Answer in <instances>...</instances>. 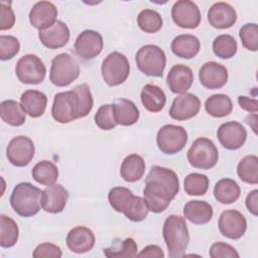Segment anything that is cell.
Segmentation results:
<instances>
[{"instance_id": "40", "label": "cell", "mask_w": 258, "mask_h": 258, "mask_svg": "<svg viewBox=\"0 0 258 258\" xmlns=\"http://www.w3.org/2000/svg\"><path fill=\"white\" fill-rule=\"evenodd\" d=\"M133 197L134 195L129 188L116 186L110 189L108 194V201L113 210L118 213H123Z\"/></svg>"}, {"instance_id": "4", "label": "cell", "mask_w": 258, "mask_h": 258, "mask_svg": "<svg viewBox=\"0 0 258 258\" xmlns=\"http://www.w3.org/2000/svg\"><path fill=\"white\" fill-rule=\"evenodd\" d=\"M42 190L30 182L16 184L10 196V205L14 212L23 218L36 215L41 207Z\"/></svg>"}, {"instance_id": "12", "label": "cell", "mask_w": 258, "mask_h": 258, "mask_svg": "<svg viewBox=\"0 0 258 258\" xmlns=\"http://www.w3.org/2000/svg\"><path fill=\"white\" fill-rule=\"evenodd\" d=\"M171 17L177 26L187 29L197 28L202 18L198 5L189 0L176 1L171 8Z\"/></svg>"}, {"instance_id": "37", "label": "cell", "mask_w": 258, "mask_h": 258, "mask_svg": "<svg viewBox=\"0 0 258 258\" xmlns=\"http://www.w3.org/2000/svg\"><path fill=\"white\" fill-rule=\"evenodd\" d=\"M139 28L146 33H155L162 27L163 20L161 15L152 9H144L137 16Z\"/></svg>"}, {"instance_id": "19", "label": "cell", "mask_w": 258, "mask_h": 258, "mask_svg": "<svg viewBox=\"0 0 258 258\" xmlns=\"http://www.w3.org/2000/svg\"><path fill=\"white\" fill-rule=\"evenodd\" d=\"M69 191L61 184H51L42 190L41 207L50 214L61 213L67 205Z\"/></svg>"}, {"instance_id": "1", "label": "cell", "mask_w": 258, "mask_h": 258, "mask_svg": "<svg viewBox=\"0 0 258 258\" xmlns=\"http://www.w3.org/2000/svg\"><path fill=\"white\" fill-rule=\"evenodd\" d=\"M179 191L176 173L166 167L154 165L145 179L143 200L149 211L159 214L166 210Z\"/></svg>"}, {"instance_id": "46", "label": "cell", "mask_w": 258, "mask_h": 258, "mask_svg": "<svg viewBox=\"0 0 258 258\" xmlns=\"http://www.w3.org/2000/svg\"><path fill=\"white\" fill-rule=\"evenodd\" d=\"M11 2H0V29L7 30L13 27L15 23V15L11 8Z\"/></svg>"}, {"instance_id": "2", "label": "cell", "mask_w": 258, "mask_h": 258, "mask_svg": "<svg viewBox=\"0 0 258 258\" xmlns=\"http://www.w3.org/2000/svg\"><path fill=\"white\" fill-rule=\"evenodd\" d=\"M94 105L90 87L87 84L76 86L73 90L54 95L51 107L52 118L61 124L86 117Z\"/></svg>"}, {"instance_id": "36", "label": "cell", "mask_w": 258, "mask_h": 258, "mask_svg": "<svg viewBox=\"0 0 258 258\" xmlns=\"http://www.w3.org/2000/svg\"><path fill=\"white\" fill-rule=\"evenodd\" d=\"M237 49V41L230 34L218 35L213 41V51L220 58L229 59L233 57Z\"/></svg>"}, {"instance_id": "39", "label": "cell", "mask_w": 258, "mask_h": 258, "mask_svg": "<svg viewBox=\"0 0 258 258\" xmlns=\"http://www.w3.org/2000/svg\"><path fill=\"white\" fill-rule=\"evenodd\" d=\"M184 191L188 196H204L209 188V177L205 174L192 172L185 176Z\"/></svg>"}, {"instance_id": "13", "label": "cell", "mask_w": 258, "mask_h": 258, "mask_svg": "<svg viewBox=\"0 0 258 258\" xmlns=\"http://www.w3.org/2000/svg\"><path fill=\"white\" fill-rule=\"evenodd\" d=\"M221 234L229 239H240L247 230V221L245 216L237 210L224 211L218 222Z\"/></svg>"}, {"instance_id": "31", "label": "cell", "mask_w": 258, "mask_h": 258, "mask_svg": "<svg viewBox=\"0 0 258 258\" xmlns=\"http://www.w3.org/2000/svg\"><path fill=\"white\" fill-rule=\"evenodd\" d=\"M0 116L2 121L14 127L24 124L26 117L25 112L21 106L14 100H5L0 105Z\"/></svg>"}, {"instance_id": "18", "label": "cell", "mask_w": 258, "mask_h": 258, "mask_svg": "<svg viewBox=\"0 0 258 258\" xmlns=\"http://www.w3.org/2000/svg\"><path fill=\"white\" fill-rule=\"evenodd\" d=\"M56 16L57 8L52 2L38 1L29 12V22L36 29L43 30L55 23Z\"/></svg>"}, {"instance_id": "50", "label": "cell", "mask_w": 258, "mask_h": 258, "mask_svg": "<svg viewBox=\"0 0 258 258\" xmlns=\"http://www.w3.org/2000/svg\"><path fill=\"white\" fill-rule=\"evenodd\" d=\"M246 207L252 215L257 216V212H258V190L257 189H254L248 194L246 198Z\"/></svg>"}, {"instance_id": "44", "label": "cell", "mask_w": 258, "mask_h": 258, "mask_svg": "<svg viewBox=\"0 0 258 258\" xmlns=\"http://www.w3.org/2000/svg\"><path fill=\"white\" fill-rule=\"evenodd\" d=\"M20 49L19 40L12 35H0V59L13 58Z\"/></svg>"}, {"instance_id": "47", "label": "cell", "mask_w": 258, "mask_h": 258, "mask_svg": "<svg viewBox=\"0 0 258 258\" xmlns=\"http://www.w3.org/2000/svg\"><path fill=\"white\" fill-rule=\"evenodd\" d=\"M62 255L60 248L57 245L52 243H41L39 244L33 251L32 256L34 258H42V257H52V258H60Z\"/></svg>"}, {"instance_id": "49", "label": "cell", "mask_w": 258, "mask_h": 258, "mask_svg": "<svg viewBox=\"0 0 258 258\" xmlns=\"http://www.w3.org/2000/svg\"><path fill=\"white\" fill-rule=\"evenodd\" d=\"M138 257H153V258H163L164 253L162 249L157 245H148L140 253L137 254Z\"/></svg>"}, {"instance_id": "43", "label": "cell", "mask_w": 258, "mask_h": 258, "mask_svg": "<svg viewBox=\"0 0 258 258\" xmlns=\"http://www.w3.org/2000/svg\"><path fill=\"white\" fill-rule=\"evenodd\" d=\"M242 45L248 50L258 49V26L256 23H246L239 30Z\"/></svg>"}, {"instance_id": "5", "label": "cell", "mask_w": 258, "mask_h": 258, "mask_svg": "<svg viewBox=\"0 0 258 258\" xmlns=\"http://www.w3.org/2000/svg\"><path fill=\"white\" fill-rule=\"evenodd\" d=\"M135 61L142 74L149 77H162L166 66V55L159 46L146 44L136 52Z\"/></svg>"}, {"instance_id": "25", "label": "cell", "mask_w": 258, "mask_h": 258, "mask_svg": "<svg viewBox=\"0 0 258 258\" xmlns=\"http://www.w3.org/2000/svg\"><path fill=\"white\" fill-rule=\"evenodd\" d=\"M170 48L176 56L189 59L200 52L201 43L196 35L179 34L171 41Z\"/></svg>"}, {"instance_id": "38", "label": "cell", "mask_w": 258, "mask_h": 258, "mask_svg": "<svg viewBox=\"0 0 258 258\" xmlns=\"http://www.w3.org/2000/svg\"><path fill=\"white\" fill-rule=\"evenodd\" d=\"M103 253L109 258H132L137 256V244L133 238H126L111 248H104Z\"/></svg>"}, {"instance_id": "7", "label": "cell", "mask_w": 258, "mask_h": 258, "mask_svg": "<svg viewBox=\"0 0 258 258\" xmlns=\"http://www.w3.org/2000/svg\"><path fill=\"white\" fill-rule=\"evenodd\" d=\"M218 159V148L215 143L207 137L196 139L187 151V160L189 164L196 168L211 169L217 164Z\"/></svg>"}, {"instance_id": "16", "label": "cell", "mask_w": 258, "mask_h": 258, "mask_svg": "<svg viewBox=\"0 0 258 258\" xmlns=\"http://www.w3.org/2000/svg\"><path fill=\"white\" fill-rule=\"evenodd\" d=\"M200 109V99L191 93H183L175 97L172 101L169 116L177 121H185L195 117Z\"/></svg>"}, {"instance_id": "27", "label": "cell", "mask_w": 258, "mask_h": 258, "mask_svg": "<svg viewBox=\"0 0 258 258\" xmlns=\"http://www.w3.org/2000/svg\"><path fill=\"white\" fill-rule=\"evenodd\" d=\"M112 106L117 125L131 126L138 121L139 110L132 101L120 98L116 99Z\"/></svg>"}, {"instance_id": "3", "label": "cell", "mask_w": 258, "mask_h": 258, "mask_svg": "<svg viewBox=\"0 0 258 258\" xmlns=\"http://www.w3.org/2000/svg\"><path fill=\"white\" fill-rule=\"evenodd\" d=\"M162 235L170 258L184 256L189 242L188 229L184 218L177 215L168 216L163 223Z\"/></svg>"}, {"instance_id": "41", "label": "cell", "mask_w": 258, "mask_h": 258, "mask_svg": "<svg viewBox=\"0 0 258 258\" xmlns=\"http://www.w3.org/2000/svg\"><path fill=\"white\" fill-rule=\"evenodd\" d=\"M148 208L141 197L134 196L129 205L123 212L126 218L132 222H141L145 220L148 215Z\"/></svg>"}, {"instance_id": "35", "label": "cell", "mask_w": 258, "mask_h": 258, "mask_svg": "<svg viewBox=\"0 0 258 258\" xmlns=\"http://www.w3.org/2000/svg\"><path fill=\"white\" fill-rule=\"evenodd\" d=\"M239 178L249 184L258 183V157L256 155H247L240 160L237 166Z\"/></svg>"}, {"instance_id": "10", "label": "cell", "mask_w": 258, "mask_h": 258, "mask_svg": "<svg viewBox=\"0 0 258 258\" xmlns=\"http://www.w3.org/2000/svg\"><path fill=\"white\" fill-rule=\"evenodd\" d=\"M18 80L27 85H38L43 82L46 69L43 61L35 54L28 53L19 58L15 67Z\"/></svg>"}, {"instance_id": "17", "label": "cell", "mask_w": 258, "mask_h": 258, "mask_svg": "<svg viewBox=\"0 0 258 258\" xmlns=\"http://www.w3.org/2000/svg\"><path fill=\"white\" fill-rule=\"evenodd\" d=\"M199 80L207 89H221L228 82V70L219 62L208 61L200 69Z\"/></svg>"}, {"instance_id": "48", "label": "cell", "mask_w": 258, "mask_h": 258, "mask_svg": "<svg viewBox=\"0 0 258 258\" xmlns=\"http://www.w3.org/2000/svg\"><path fill=\"white\" fill-rule=\"evenodd\" d=\"M238 103L239 106L247 112L256 113L258 111V101L256 99H252L247 96H239Z\"/></svg>"}, {"instance_id": "42", "label": "cell", "mask_w": 258, "mask_h": 258, "mask_svg": "<svg viewBox=\"0 0 258 258\" xmlns=\"http://www.w3.org/2000/svg\"><path fill=\"white\" fill-rule=\"evenodd\" d=\"M96 125L102 130H111L116 127L117 122L112 104L102 105L94 116Z\"/></svg>"}, {"instance_id": "9", "label": "cell", "mask_w": 258, "mask_h": 258, "mask_svg": "<svg viewBox=\"0 0 258 258\" xmlns=\"http://www.w3.org/2000/svg\"><path fill=\"white\" fill-rule=\"evenodd\" d=\"M186 142L187 132L181 126L166 124L157 132L156 143L159 150L164 154H175L181 151Z\"/></svg>"}, {"instance_id": "29", "label": "cell", "mask_w": 258, "mask_h": 258, "mask_svg": "<svg viewBox=\"0 0 258 258\" xmlns=\"http://www.w3.org/2000/svg\"><path fill=\"white\" fill-rule=\"evenodd\" d=\"M140 98L143 107L152 113L161 111L166 103V96L163 90L152 84H147L143 87Z\"/></svg>"}, {"instance_id": "28", "label": "cell", "mask_w": 258, "mask_h": 258, "mask_svg": "<svg viewBox=\"0 0 258 258\" xmlns=\"http://www.w3.org/2000/svg\"><path fill=\"white\" fill-rule=\"evenodd\" d=\"M145 172V161L139 154L132 153L127 155L121 164V177L127 182H135L139 180Z\"/></svg>"}, {"instance_id": "26", "label": "cell", "mask_w": 258, "mask_h": 258, "mask_svg": "<svg viewBox=\"0 0 258 258\" xmlns=\"http://www.w3.org/2000/svg\"><path fill=\"white\" fill-rule=\"evenodd\" d=\"M212 206L205 201H189L183 207V216L196 225H205L213 218Z\"/></svg>"}, {"instance_id": "34", "label": "cell", "mask_w": 258, "mask_h": 258, "mask_svg": "<svg viewBox=\"0 0 258 258\" xmlns=\"http://www.w3.org/2000/svg\"><path fill=\"white\" fill-rule=\"evenodd\" d=\"M0 245L3 248L14 246L18 240L19 230L13 219L1 214L0 215Z\"/></svg>"}, {"instance_id": "14", "label": "cell", "mask_w": 258, "mask_h": 258, "mask_svg": "<svg viewBox=\"0 0 258 258\" xmlns=\"http://www.w3.org/2000/svg\"><path fill=\"white\" fill-rule=\"evenodd\" d=\"M104 41L102 35L95 30L86 29L79 34L75 41V51L83 59H93L103 49Z\"/></svg>"}, {"instance_id": "11", "label": "cell", "mask_w": 258, "mask_h": 258, "mask_svg": "<svg viewBox=\"0 0 258 258\" xmlns=\"http://www.w3.org/2000/svg\"><path fill=\"white\" fill-rule=\"evenodd\" d=\"M34 144L27 136L12 138L6 148V156L9 162L17 167L28 165L34 156Z\"/></svg>"}, {"instance_id": "32", "label": "cell", "mask_w": 258, "mask_h": 258, "mask_svg": "<svg viewBox=\"0 0 258 258\" xmlns=\"http://www.w3.org/2000/svg\"><path fill=\"white\" fill-rule=\"evenodd\" d=\"M205 109L212 117L223 118L232 112L233 103L229 96L225 94H215L206 100Z\"/></svg>"}, {"instance_id": "20", "label": "cell", "mask_w": 258, "mask_h": 258, "mask_svg": "<svg viewBox=\"0 0 258 258\" xmlns=\"http://www.w3.org/2000/svg\"><path fill=\"white\" fill-rule=\"evenodd\" d=\"M95 240V235L92 230L84 226H78L68 233L66 243L72 252L82 254L93 249Z\"/></svg>"}, {"instance_id": "21", "label": "cell", "mask_w": 258, "mask_h": 258, "mask_svg": "<svg viewBox=\"0 0 258 258\" xmlns=\"http://www.w3.org/2000/svg\"><path fill=\"white\" fill-rule=\"evenodd\" d=\"M38 38L47 48H60L70 40V29L66 23L60 20H56L52 26L39 30Z\"/></svg>"}, {"instance_id": "45", "label": "cell", "mask_w": 258, "mask_h": 258, "mask_svg": "<svg viewBox=\"0 0 258 258\" xmlns=\"http://www.w3.org/2000/svg\"><path fill=\"white\" fill-rule=\"evenodd\" d=\"M209 255L212 258H239V253L236 249L224 242L214 243L210 248Z\"/></svg>"}, {"instance_id": "33", "label": "cell", "mask_w": 258, "mask_h": 258, "mask_svg": "<svg viewBox=\"0 0 258 258\" xmlns=\"http://www.w3.org/2000/svg\"><path fill=\"white\" fill-rule=\"evenodd\" d=\"M31 174L36 182L48 186L56 181L58 177V169L53 162L42 160L33 166Z\"/></svg>"}, {"instance_id": "23", "label": "cell", "mask_w": 258, "mask_h": 258, "mask_svg": "<svg viewBox=\"0 0 258 258\" xmlns=\"http://www.w3.org/2000/svg\"><path fill=\"white\" fill-rule=\"evenodd\" d=\"M194 82L191 69L184 64L173 66L166 77V83L172 93L183 94L190 89Z\"/></svg>"}, {"instance_id": "24", "label": "cell", "mask_w": 258, "mask_h": 258, "mask_svg": "<svg viewBox=\"0 0 258 258\" xmlns=\"http://www.w3.org/2000/svg\"><path fill=\"white\" fill-rule=\"evenodd\" d=\"M20 104L28 116L38 118L43 115L46 109L47 97L40 91L27 90L22 93L20 97Z\"/></svg>"}, {"instance_id": "8", "label": "cell", "mask_w": 258, "mask_h": 258, "mask_svg": "<svg viewBox=\"0 0 258 258\" xmlns=\"http://www.w3.org/2000/svg\"><path fill=\"white\" fill-rule=\"evenodd\" d=\"M101 71L104 82L110 87H115L127 80L130 74V64L123 53L113 51L103 60Z\"/></svg>"}, {"instance_id": "6", "label": "cell", "mask_w": 258, "mask_h": 258, "mask_svg": "<svg viewBox=\"0 0 258 258\" xmlns=\"http://www.w3.org/2000/svg\"><path fill=\"white\" fill-rule=\"evenodd\" d=\"M80 76V67L77 60L69 53L62 52L51 60L49 81L56 87H67Z\"/></svg>"}, {"instance_id": "30", "label": "cell", "mask_w": 258, "mask_h": 258, "mask_svg": "<svg viewBox=\"0 0 258 258\" xmlns=\"http://www.w3.org/2000/svg\"><path fill=\"white\" fill-rule=\"evenodd\" d=\"M240 194L241 189L239 184L231 178L220 179L214 187L215 199L223 205L235 203L240 198Z\"/></svg>"}, {"instance_id": "22", "label": "cell", "mask_w": 258, "mask_h": 258, "mask_svg": "<svg viewBox=\"0 0 258 258\" xmlns=\"http://www.w3.org/2000/svg\"><path fill=\"white\" fill-rule=\"evenodd\" d=\"M208 21L217 29L230 28L237 21V13L230 4L217 2L208 11Z\"/></svg>"}, {"instance_id": "15", "label": "cell", "mask_w": 258, "mask_h": 258, "mask_svg": "<svg viewBox=\"0 0 258 258\" xmlns=\"http://www.w3.org/2000/svg\"><path fill=\"white\" fill-rule=\"evenodd\" d=\"M217 136L224 148L228 150H237L246 142L247 131L241 123L230 121L223 123L219 127Z\"/></svg>"}]
</instances>
